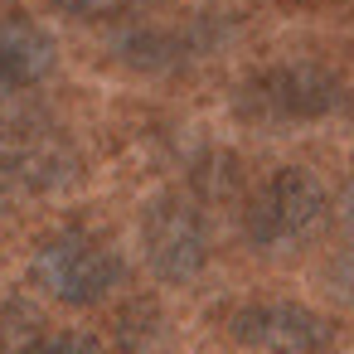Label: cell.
<instances>
[{"label": "cell", "instance_id": "cell-1", "mask_svg": "<svg viewBox=\"0 0 354 354\" xmlns=\"http://www.w3.org/2000/svg\"><path fill=\"white\" fill-rule=\"evenodd\" d=\"M325 214H330L325 180L306 165H286L248 199L243 223L257 248H296L325 223Z\"/></svg>", "mask_w": 354, "mask_h": 354}, {"label": "cell", "instance_id": "cell-2", "mask_svg": "<svg viewBox=\"0 0 354 354\" xmlns=\"http://www.w3.org/2000/svg\"><path fill=\"white\" fill-rule=\"evenodd\" d=\"M335 107H339V73L310 59L262 68L238 93V112L252 122H320Z\"/></svg>", "mask_w": 354, "mask_h": 354}, {"label": "cell", "instance_id": "cell-3", "mask_svg": "<svg viewBox=\"0 0 354 354\" xmlns=\"http://www.w3.org/2000/svg\"><path fill=\"white\" fill-rule=\"evenodd\" d=\"M30 277L39 281V291H49L64 306H97L102 296L117 291L122 262L107 243L88 233H54L35 248Z\"/></svg>", "mask_w": 354, "mask_h": 354}, {"label": "cell", "instance_id": "cell-4", "mask_svg": "<svg viewBox=\"0 0 354 354\" xmlns=\"http://www.w3.org/2000/svg\"><path fill=\"white\" fill-rule=\"evenodd\" d=\"M141 252L160 281H194L209 262V218L189 194H156L141 209Z\"/></svg>", "mask_w": 354, "mask_h": 354}, {"label": "cell", "instance_id": "cell-5", "mask_svg": "<svg viewBox=\"0 0 354 354\" xmlns=\"http://www.w3.org/2000/svg\"><path fill=\"white\" fill-rule=\"evenodd\" d=\"M0 175L30 194H54L78 175V146L54 117H10L0 127Z\"/></svg>", "mask_w": 354, "mask_h": 354}, {"label": "cell", "instance_id": "cell-6", "mask_svg": "<svg viewBox=\"0 0 354 354\" xmlns=\"http://www.w3.org/2000/svg\"><path fill=\"white\" fill-rule=\"evenodd\" d=\"M233 339L262 354H320L330 344V320L301 301H252L233 315Z\"/></svg>", "mask_w": 354, "mask_h": 354}, {"label": "cell", "instance_id": "cell-7", "mask_svg": "<svg viewBox=\"0 0 354 354\" xmlns=\"http://www.w3.org/2000/svg\"><path fill=\"white\" fill-rule=\"evenodd\" d=\"M54 68H59V44L39 20H30V15L0 20V83L39 88V83H49Z\"/></svg>", "mask_w": 354, "mask_h": 354}, {"label": "cell", "instance_id": "cell-8", "mask_svg": "<svg viewBox=\"0 0 354 354\" xmlns=\"http://www.w3.org/2000/svg\"><path fill=\"white\" fill-rule=\"evenodd\" d=\"M185 49H189V44H185L180 35H165V30H131V35H122V39H117L122 64H131V68H141V73L180 68Z\"/></svg>", "mask_w": 354, "mask_h": 354}, {"label": "cell", "instance_id": "cell-9", "mask_svg": "<svg viewBox=\"0 0 354 354\" xmlns=\"http://www.w3.org/2000/svg\"><path fill=\"white\" fill-rule=\"evenodd\" d=\"M122 354H165V325L151 301L131 306V315L122 320Z\"/></svg>", "mask_w": 354, "mask_h": 354}, {"label": "cell", "instance_id": "cell-10", "mask_svg": "<svg viewBox=\"0 0 354 354\" xmlns=\"http://www.w3.org/2000/svg\"><path fill=\"white\" fill-rule=\"evenodd\" d=\"M39 335L44 330L30 306H0V354H35Z\"/></svg>", "mask_w": 354, "mask_h": 354}, {"label": "cell", "instance_id": "cell-11", "mask_svg": "<svg viewBox=\"0 0 354 354\" xmlns=\"http://www.w3.org/2000/svg\"><path fill=\"white\" fill-rule=\"evenodd\" d=\"M194 185H199V199H233V189H238V165H233V156H209L199 170H194Z\"/></svg>", "mask_w": 354, "mask_h": 354}, {"label": "cell", "instance_id": "cell-12", "mask_svg": "<svg viewBox=\"0 0 354 354\" xmlns=\"http://www.w3.org/2000/svg\"><path fill=\"white\" fill-rule=\"evenodd\" d=\"M35 354H107V344L88 330H54V335H39Z\"/></svg>", "mask_w": 354, "mask_h": 354}, {"label": "cell", "instance_id": "cell-13", "mask_svg": "<svg viewBox=\"0 0 354 354\" xmlns=\"http://www.w3.org/2000/svg\"><path fill=\"white\" fill-rule=\"evenodd\" d=\"M49 6L68 20H112L127 10V0H49Z\"/></svg>", "mask_w": 354, "mask_h": 354}, {"label": "cell", "instance_id": "cell-14", "mask_svg": "<svg viewBox=\"0 0 354 354\" xmlns=\"http://www.w3.org/2000/svg\"><path fill=\"white\" fill-rule=\"evenodd\" d=\"M146 6H165V0H127V10H146Z\"/></svg>", "mask_w": 354, "mask_h": 354}]
</instances>
